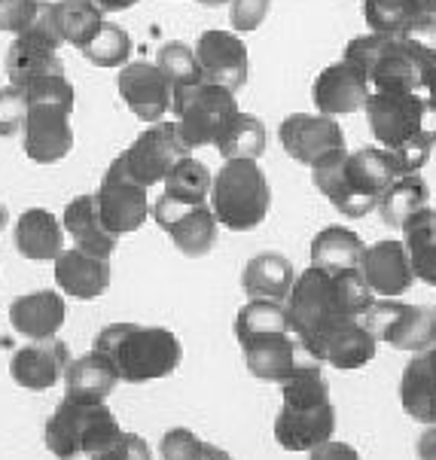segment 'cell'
Wrapping results in <instances>:
<instances>
[{
  "label": "cell",
  "instance_id": "cell-1",
  "mask_svg": "<svg viewBox=\"0 0 436 460\" xmlns=\"http://www.w3.org/2000/svg\"><path fill=\"white\" fill-rule=\"evenodd\" d=\"M236 339L245 354V366L254 378L287 385V381L321 372L324 360L296 330L284 302L251 299L236 314Z\"/></svg>",
  "mask_w": 436,
  "mask_h": 460
},
{
  "label": "cell",
  "instance_id": "cell-2",
  "mask_svg": "<svg viewBox=\"0 0 436 460\" xmlns=\"http://www.w3.org/2000/svg\"><path fill=\"white\" fill-rule=\"evenodd\" d=\"M372 302H376V293L363 280L360 269L326 271L308 265L293 280V290L287 296V311H290L296 330L306 335L308 345H315L317 335L330 326L363 317Z\"/></svg>",
  "mask_w": 436,
  "mask_h": 460
},
{
  "label": "cell",
  "instance_id": "cell-3",
  "mask_svg": "<svg viewBox=\"0 0 436 460\" xmlns=\"http://www.w3.org/2000/svg\"><path fill=\"white\" fill-rule=\"evenodd\" d=\"M400 171L391 150L385 146H360L354 153L336 150L311 165V181L342 217H366L378 208L381 192L391 186Z\"/></svg>",
  "mask_w": 436,
  "mask_h": 460
},
{
  "label": "cell",
  "instance_id": "cell-4",
  "mask_svg": "<svg viewBox=\"0 0 436 460\" xmlns=\"http://www.w3.org/2000/svg\"><path fill=\"white\" fill-rule=\"evenodd\" d=\"M92 350L104 357L116 378L126 385H147V381L168 378L183 360L181 339L174 332L165 326L144 323L104 326L92 341Z\"/></svg>",
  "mask_w": 436,
  "mask_h": 460
},
{
  "label": "cell",
  "instance_id": "cell-5",
  "mask_svg": "<svg viewBox=\"0 0 436 460\" xmlns=\"http://www.w3.org/2000/svg\"><path fill=\"white\" fill-rule=\"evenodd\" d=\"M28 113L22 126V144L25 155L37 165H52L61 162L74 150V128L71 113L76 104L74 85L65 80V74L40 76L25 85Z\"/></svg>",
  "mask_w": 436,
  "mask_h": 460
},
{
  "label": "cell",
  "instance_id": "cell-6",
  "mask_svg": "<svg viewBox=\"0 0 436 460\" xmlns=\"http://www.w3.org/2000/svg\"><path fill=\"white\" fill-rule=\"evenodd\" d=\"M281 411L275 418V442L284 451H311L333 439L336 409L321 372L299 376L281 385Z\"/></svg>",
  "mask_w": 436,
  "mask_h": 460
},
{
  "label": "cell",
  "instance_id": "cell-7",
  "mask_svg": "<svg viewBox=\"0 0 436 460\" xmlns=\"http://www.w3.org/2000/svg\"><path fill=\"white\" fill-rule=\"evenodd\" d=\"M122 436L120 420L104 400H92V396H74L65 394V400L56 405V411L46 420L43 442L52 457L74 460L80 455H98V451L111 448Z\"/></svg>",
  "mask_w": 436,
  "mask_h": 460
},
{
  "label": "cell",
  "instance_id": "cell-8",
  "mask_svg": "<svg viewBox=\"0 0 436 460\" xmlns=\"http://www.w3.org/2000/svg\"><path fill=\"white\" fill-rule=\"evenodd\" d=\"M208 199L217 223L232 232H251L269 217L271 186L256 159H226Z\"/></svg>",
  "mask_w": 436,
  "mask_h": 460
},
{
  "label": "cell",
  "instance_id": "cell-9",
  "mask_svg": "<svg viewBox=\"0 0 436 460\" xmlns=\"http://www.w3.org/2000/svg\"><path fill=\"white\" fill-rule=\"evenodd\" d=\"M171 111L177 116L174 122L183 144L190 150H199V146H214L220 140L232 116L238 113V104L236 92H229L226 85L199 80L192 85H174Z\"/></svg>",
  "mask_w": 436,
  "mask_h": 460
},
{
  "label": "cell",
  "instance_id": "cell-10",
  "mask_svg": "<svg viewBox=\"0 0 436 460\" xmlns=\"http://www.w3.org/2000/svg\"><path fill=\"white\" fill-rule=\"evenodd\" d=\"M345 58L357 65L369 80L372 92H418L422 89V65L391 34L354 37Z\"/></svg>",
  "mask_w": 436,
  "mask_h": 460
},
{
  "label": "cell",
  "instance_id": "cell-11",
  "mask_svg": "<svg viewBox=\"0 0 436 460\" xmlns=\"http://www.w3.org/2000/svg\"><path fill=\"white\" fill-rule=\"evenodd\" d=\"M366 330L396 350H418L436 345V308L433 305H409L396 299L372 302L369 311L360 317Z\"/></svg>",
  "mask_w": 436,
  "mask_h": 460
},
{
  "label": "cell",
  "instance_id": "cell-12",
  "mask_svg": "<svg viewBox=\"0 0 436 460\" xmlns=\"http://www.w3.org/2000/svg\"><path fill=\"white\" fill-rule=\"evenodd\" d=\"M190 153L192 150L183 144L177 122H153V128L138 135L135 144L120 155V162L129 171L131 181L150 190V186L165 181V174L177 159H183Z\"/></svg>",
  "mask_w": 436,
  "mask_h": 460
},
{
  "label": "cell",
  "instance_id": "cell-13",
  "mask_svg": "<svg viewBox=\"0 0 436 460\" xmlns=\"http://www.w3.org/2000/svg\"><path fill=\"white\" fill-rule=\"evenodd\" d=\"M95 201L101 220H104V226L116 238L138 232L147 223V217L153 214V205L147 199V186L131 181L120 159L111 162V168H107L104 181H101L95 192Z\"/></svg>",
  "mask_w": 436,
  "mask_h": 460
},
{
  "label": "cell",
  "instance_id": "cell-14",
  "mask_svg": "<svg viewBox=\"0 0 436 460\" xmlns=\"http://www.w3.org/2000/svg\"><path fill=\"white\" fill-rule=\"evenodd\" d=\"M153 220L159 229L174 241V247L183 256H205L217 241V217L211 205H190V201H177L162 192L153 201Z\"/></svg>",
  "mask_w": 436,
  "mask_h": 460
},
{
  "label": "cell",
  "instance_id": "cell-15",
  "mask_svg": "<svg viewBox=\"0 0 436 460\" xmlns=\"http://www.w3.org/2000/svg\"><path fill=\"white\" fill-rule=\"evenodd\" d=\"M422 111L424 98L418 92H372L366 101V119L385 150L422 140Z\"/></svg>",
  "mask_w": 436,
  "mask_h": 460
},
{
  "label": "cell",
  "instance_id": "cell-16",
  "mask_svg": "<svg viewBox=\"0 0 436 460\" xmlns=\"http://www.w3.org/2000/svg\"><path fill=\"white\" fill-rule=\"evenodd\" d=\"M281 146L290 159L302 162V165H315L324 155L345 150V131L339 128V122L333 116L324 113H293L287 116L278 128Z\"/></svg>",
  "mask_w": 436,
  "mask_h": 460
},
{
  "label": "cell",
  "instance_id": "cell-17",
  "mask_svg": "<svg viewBox=\"0 0 436 460\" xmlns=\"http://www.w3.org/2000/svg\"><path fill=\"white\" fill-rule=\"evenodd\" d=\"M120 95L129 111L144 122H162L174 104V83L162 74L159 65L150 61H129L120 70Z\"/></svg>",
  "mask_w": 436,
  "mask_h": 460
},
{
  "label": "cell",
  "instance_id": "cell-18",
  "mask_svg": "<svg viewBox=\"0 0 436 460\" xmlns=\"http://www.w3.org/2000/svg\"><path fill=\"white\" fill-rule=\"evenodd\" d=\"M196 58L201 67V80L226 85L229 92H238L247 83L251 65H247V46L241 34L220 28L205 31L196 43Z\"/></svg>",
  "mask_w": 436,
  "mask_h": 460
},
{
  "label": "cell",
  "instance_id": "cell-19",
  "mask_svg": "<svg viewBox=\"0 0 436 460\" xmlns=\"http://www.w3.org/2000/svg\"><path fill=\"white\" fill-rule=\"evenodd\" d=\"M360 275L369 284V290L381 296V299H396V296L409 293L415 284V271H412V260L403 241H376V244L363 247L360 256Z\"/></svg>",
  "mask_w": 436,
  "mask_h": 460
},
{
  "label": "cell",
  "instance_id": "cell-20",
  "mask_svg": "<svg viewBox=\"0 0 436 460\" xmlns=\"http://www.w3.org/2000/svg\"><path fill=\"white\" fill-rule=\"evenodd\" d=\"M372 95V85L366 74L348 58L336 61V65L324 67L317 74L315 85H311V98L317 104V113L324 116H345L366 107Z\"/></svg>",
  "mask_w": 436,
  "mask_h": 460
},
{
  "label": "cell",
  "instance_id": "cell-21",
  "mask_svg": "<svg viewBox=\"0 0 436 460\" xmlns=\"http://www.w3.org/2000/svg\"><path fill=\"white\" fill-rule=\"evenodd\" d=\"M71 363V350L65 341L58 339H40V341H28L25 348H19L13 354L10 363V376L19 387L25 391H49L65 378V369Z\"/></svg>",
  "mask_w": 436,
  "mask_h": 460
},
{
  "label": "cell",
  "instance_id": "cell-22",
  "mask_svg": "<svg viewBox=\"0 0 436 460\" xmlns=\"http://www.w3.org/2000/svg\"><path fill=\"white\" fill-rule=\"evenodd\" d=\"M311 348L333 369H360V366H366L376 357L378 341L376 335L366 330L360 317H354V321H342L321 332Z\"/></svg>",
  "mask_w": 436,
  "mask_h": 460
},
{
  "label": "cell",
  "instance_id": "cell-23",
  "mask_svg": "<svg viewBox=\"0 0 436 460\" xmlns=\"http://www.w3.org/2000/svg\"><path fill=\"white\" fill-rule=\"evenodd\" d=\"M56 284L71 299H98L111 287V260L80 247L61 251L56 256Z\"/></svg>",
  "mask_w": 436,
  "mask_h": 460
},
{
  "label": "cell",
  "instance_id": "cell-24",
  "mask_svg": "<svg viewBox=\"0 0 436 460\" xmlns=\"http://www.w3.org/2000/svg\"><path fill=\"white\" fill-rule=\"evenodd\" d=\"M67 308L61 293L56 290H37L25 293L10 305V323L19 335H25L28 341L40 339H56V332L65 326Z\"/></svg>",
  "mask_w": 436,
  "mask_h": 460
},
{
  "label": "cell",
  "instance_id": "cell-25",
  "mask_svg": "<svg viewBox=\"0 0 436 460\" xmlns=\"http://www.w3.org/2000/svg\"><path fill=\"white\" fill-rule=\"evenodd\" d=\"M400 402L418 424H436V345L418 350L400 378Z\"/></svg>",
  "mask_w": 436,
  "mask_h": 460
},
{
  "label": "cell",
  "instance_id": "cell-26",
  "mask_svg": "<svg viewBox=\"0 0 436 460\" xmlns=\"http://www.w3.org/2000/svg\"><path fill=\"white\" fill-rule=\"evenodd\" d=\"M15 251L31 262H56L65 251V226L46 208H31L15 220Z\"/></svg>",
  "mask_w": 436,
  "mask_h": 460
},
{
  "label": "cell",
  "instance_id": "cell-27",
  "mask_svg": "<svg viewBox=\"0 0 436 460\" xmlns=\"http://www.w3.org/2000/svg\"><path fill=\"white\" fill-rule=\"evenodd\" d=\"M61 226H65V235L74 238V247L107 256V260H111V253L116 251V241H120L101 220L95 196H76L74 201H67Z\"/></svg>",
  "mask_w": 436,
  "mask_h": 460
},
{
  "label": "cell",
  "instance_id": "cell-28",
  "mask_svg": "<svg viewBox=\"0 0 436 460\" xmlns=\"http://www.w3.org/2000/svg\"><path fill=\"white\" fill-rule=\"evenodd\" d=\"M293 262L281 253H256L241 271V287H245L247 299H271L287 302L293 290Z\"/></svg>",
  "mask_w": 436,
  "mask_h": 460
},
{
  "label": "cell",
  "instance_id": "cell-29",
  "mask_svg": "<svg viewBox=\"0 0 436 460\" xmlns=\"http://www.w3.org/2000/svg\"><path fill=\"white\" fill-rule=\"evenodd\" d=\"M403 244L418 280L436 287V210L427 205L403 223Z\"/></svg>",
  "mask_w": 436,
  "mask_h": 460
},
{
  "label": "cell",
  "instance_id": "cell-30",
  "mask_svg": "<svg viewBox=\"0 0 436 460\" xmlns=\"http://www.w3.org/2000/svg\"><path fill=\"white\" fill-rule=\"evenodd\" d=\"M363 256V241L345 226H326L311 241V265L326 271L357 269Z\"/></svg>",
  "mask_w": 436,
  "mask_h": 460
},
{
  "label": "cell",
  "instance_id": "cell-31",
  "mask_svg": "<svg viewBox=\"0 0 436 460\" xmlns=\"http://www.w3.org/2000/svg\"><path fill=\"white\" fill-rule=\"evenodd\" d=\"M65 391L74 396H92V400H107L116 387V372L111 369V363L104 360L95 350L76 357V360L67 363L65 369Z\"/></svg>",
  "mask_w": 436,
  "mask_h": 460
},
{
  "label": "cell",
  "instance_id": "cell-32",
  "mask_svg": "<svg viewBox=\"0 0 436 460\" xmlns=\"http://www.w3.org/2000/svg\"><path fill=\"white\" fill-rule=\"evenodd\" d=\"M427 201H431V190H427V183L422 181V177L403 174V177H396L385 192H381L376 210L381 214L385 226H396V229H403V223H406L412 214H418L422 208H427Z\"/></svg>",
  "mask_w": 436,
  "mask_h": 460
},
{
  "label": "cell",
  "instance_id": "cell-33",
  "mask_svg": "<svg viewBox=\"0 0 436 460\" xmlns=\"http://www.w3.org/2000/svg\"><path fill=\"white\" fill-rule=\"evenodd\" d=\"M52 22H56L61 43L83 49L104 25V13L92 0H58V4H52Z\"/></svg>",
  "mask_w": 436,
  "mask_h": 460
},
{
  "label": "cell",
  "instance_id": "cell-34",
  "mask_svg": "<svg viewBox=\"0 0 436 460\" xmlns=\"http://www.w3.org/2000/svg\"><path fill=\"white\" fill-rule=\"evenodd\" d=\"M162 183H165V196L177 201H190V205H201V201H208V196H211L214 174L196 155H183V159H177L171 165Z\"/></svg>",
  "mask_w": 436,
  "mask_h": 460
},
{
  "label": "cell",
  "instance_id": "cell-35",
  "mask_svg": "<svg viewBox=\"0 0 436 460\" xmlns=\"http://www.w3.org/2000/svg\"><path fill=\"white\" fill-rule=\"evenodd\" d=\"M214 146L223 159H260L266 150V126L256 116L238 111Z\"/></svg>",
  "mask_w": 436,
  "mask_h": 460
},
{
  "label": "cell",
  "instance_id": "cell-36",
  "mask_svg": "<svg viewBox=\"0 0 436 460\" xmlns=\"http://www.w3.org/2000/svg\"><path fill=\"white\" fill-rule=\"evenodd\" d=\"M83 56L89 65H98V67H122L131 56L129 31L113 25V22H104V25L98 28V34L83 46Z\"/></svg>",
  "mask_w": 436,
  "mask_h": 460
},
{
  "label": "cell",
  "instance_id": "cell-37",
  "mask_svg": "<svg viewBox=\"0 0 436 460\" xmlns=\"http://www.w3.org/2000/svg\"><path fill=\"white\" fill-rule=\"evenodd\" d=\"M394 37L400 40L403 49L422 65V70L436 61V15L415 13Z\"/></svg>",
  "mask_w": 436,
  "mask_h": 460
},
{
  "label": "cell",
  "instance_id": "cell-38",
  "mask_svg": "<svg viewBox=\"0 0 436 460\" xmlns=\"http://www.w3.org/2000/svg\"><path fill=\"white\" fill-rule=\"evenodd\" d=\"M156 65L162 67V74H165L174 85H192V83L201 80L196 49H190V46L181 43V40H171V43L162 46Z\"/></svg>",
  "mask_w": 436,
  "mask_h": 460
},
{
  "label": "cell",
  "instance_id": "cell-39",
  "mask_svg": "<svg viewBox=\"0 0 436 460\" xmlns=\"http://www.w3.org/2000/svg\"><path fill=\"white\" fill-rule=\"evenodd\" d=\"M415 15L412 0H363V19L372 34H396Z\"/></svg>",
  "mask_w": 436,
  "mask_h": 460
},
{
  "label": "cell",
  "instance_id": "cell-40",
  "mask_svg": "<svg viewBox=\"0 0 436 460\" xmlns=\"http://www.w3.org/2000/svg\"><path fill=\"white\" fill-rule=\"evenodd\" d=\"M208 442H201L196 433L186 427H171L159 442L162 460H201L205 457Z\"/></svg>",
  "mask_w": 436,
  "mask_h": 460
},
{
  "label": "cell",
  "instance_id": "cell-41",
  "mask_svg": "<svg viewBox=\"0 0 436 460\" xmlns=\"http://www.w3.org/2000/svg\"><path fill=\"white\" fill-rule=\"evenodd\" d=\"M43 10V0H0V31L4 34H25Z\"/></svg>",
  "mask_w": 436,
  "mask_h": 460
},
{
  "label": "cell",
  "instance_id": "cell-42",
  "mask_svg": "<svg viewBox=\"0 0 436 460\" xmlns=\"http://www.w3.org/2000/svg\"><path fill=\"white\" fill-rule=\"evenodd\" d=\"M25 113H28L25 89H19L13 83L6 89H0V137H10L25 126Z\"/></svg>",
  "mask_w": 436,
  "mask_h": 460
},
{
  "label": "cell",
  "instance_id": "cell-43",
  "mask_svg": "<svg viewBox=\"0 0 436 460\" xmlns=\"http://www.w3.org/2000/svg\"><path fill=\"white\" fill-rule=\"evenodd\" d=\"M229 15H232V28L238 34H251L262 25V19L269 15L271 0H229Z\"/></svg>",
  "mask_w": 436,
  "mask_h": 460
},
{
  "label": "cell",
  "instance_id": "cell-44",
  "mask_svg": "<svg viewBox=\"0 0 436 460\" xmlns=\"http://www.w3.org/2000/svg\"><path fill=\"white\" fill-rule=\"evenodd\" d=\"M89 460H153V451L138 433L122 430V436L113 442L111 448L98 451V455H92Z\"/></svg>",
  "mask_w": 436,
  "mask_h": 460
},
{
  "label": "cell",
  "instance_id": "cell-45",
  "mask_svg": "<svg viewBox=\"0 0 436 460\" xmlns=\"http://www.w3.org/2000/svg\"><path fill=\"white\" fill-rule=\"evenodd\" d=\"M308 460H360V455H357V448L348 446V442L326 439L308 451Z\"/></svg>",
  "mask_w": 436,
  "mask_h": 460
},
{
  "label": "cell",
  "instance_id": "cell-46",
  "mask_svg": "<svg viewBox=\"0 0 436 460\" xmlns=\"http://www.w3.org/2000/svg\"><path fill=\"white\" fill-rule=\"evenodd\" d=\"M418 457L436 460V424H427V430L418 436Z\"/></svg>",
  "mask_w": 436,
  "mask_h": 460
},
{
  "label": "cell",
  "instance_id": "cell-47",
  "mask_svg": "<svg viewBox=\"0 0 436 460\" xmlns=\"http://www.w3.org/2000/svg\"><path fill=\"white\" fill-rule=\"evenodd\" d=\"M92 4H95L101 13H122V10H131L135 4H141V0H92Z\"/></svg>",
  "mask_w": 436,
  "mask_h": 460
},
{
  "label": "cell",
  "instance_id": "cell-48",
  "mask_svg": "<svg viewBox=\"0 0 436 460\" xmlns=\"http://www.w3.org/2000/svg\"><path fill=\"white\" fill-rule=\"evenodd\" d=\"M422 89L427 92V98L436 101V61L422 70Z\"/></svg>",
  "mask_w": 436,
  "mask_h": 460
},
{
  "label": "cell",
  "instance_id": "cell-49",
  "mask_svg": "<svg viewBox=\"0 0 436 460\" xmlns=\"http://www.w3.org/2000/svg\"><path fill=\"white\" fill-rule=\"evenodd\" d=\"M201 460H232V455H229V451H223L220 446H211V442H208L205 457H201Z\"/></svg>",
  "mask_w": 436,
  "mask_h": 460
},
{
  "label": "cell",
  "instance_id": "cell-50",
  "mask_svg": "<svg viewBox=\"0 0 436 460\" xmlns=\"http://www.w3.org/2000/svg\"><path fill=\"white\" fill-rule=\"evenodd\" d=\"M415 13H427V15H436V0H412Z\"/></svg>",
  "mask_w": 436,
  "mask_h": 460
},
{
  "label": "cell",
  "instance_id": "cell-51",
  "mask_svg": "<svg viewBox=\"0 0 436 460\" xmlns=\"http://www.w3.org/2000/svg\"><path fill=\"white\" fill-rule=\"evenodd\" d=\"M6 220H10V210H6V205L0 201V229L6 226Z\"/></svg>",
  "mask_w": 436,
  "mask_h": 460
},
{
  "label": "cell",
  "instance_id": "cell-52",
  "mask_svg": "<svg viewBox=\"0 0 436 460\" xmlns=\"http://www.w3.org/2000/svg\"><path fill=\"white\" fill-rule=\"evenodd\" d=\"M201 6H220V4H229V0H196Z\"/></svg>",
  "mask_w": 436,
  "mask_h": 460
}]
</instances>
